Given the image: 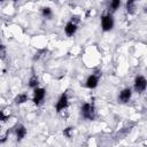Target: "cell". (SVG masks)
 <instances>
[{"instance_id":"obj_12","label":"cell","mask_w":147,"mask_h":147,"mask_svg":"<svg viewBox=\"0 0 147 147\" xmlns=\"http://www.w3.org/2000/svg\"><path fill=\"white\" fill-rule=\"evenodd\" d=\"M38 85H39V79H38V77L37 76H32L30 79H29V87H31V88H33V90H36V88H38Z\"/></svg>"},{"instance_id":"obj_2","label":"cell","mask_w":147,"mask_h":147,"mask_svg":"<svg viewBox=\"0 0 147 147\" xmlns=\"http://www.w3.org/2000/svg\"><path fill=\"white\" fill-rule=\"evenodd\" d=\"M101 28L103 31H110L114 28V18L110 13L101 16Z\"/></svg>"},{"instance_id":"obj_15","label":"cell","mask_w":147,"mask_h":147,"mask_svg":"<svg viewBox=\"0 0 147 147\" xmlns=\"http://www.w3.org/2000/svg\"><path fill=\"white\" fill-rule=\"evenodd\" d=\"M72 129H74V127H67V129H64L63 134H64L67 138H71V131H72Z\"/></svg>"},{"instance_id":"obj_6","label":"cell","mask_w":147,"mask_h":147,"mask_svg":"<svg viewBox=\"0 0 147 147\" xmlns=\"http://www.w3.org/2000/svg\"><path fill=\"white\" fill-rule=\"evenodd\" d=\"M131 96H132V91H131V88H130V87L123 88V90L119 92V94H118V101L122 102V103H126V102L130 101Z\"/></svg>"},{"instance_id":"obj_9","label":"cell","mask_w":147,"mask_h":147,"mask_svg":"<svg viewBox=\"0 0 147 147\" xmlns=\"http://www.w3.org/2000/svg\"><path fill=\"white\" fill-rule=\"evenodd\" d=\"M98 84H99V76H96V75H91V76L87 77L86 83H85V86H86L87 88L93 90V88H95V87L98 86Z\"/></svg>"},{"instance_id":"obj_14","label":"cell","mask_w":147,"mask_h":147,"mask_svg":"<svg viewBox=\"0 0 147 147\" xmlns=\"http://www.w3.org/2000/svg\"><path fill=\"white\" fill-rule=\"evenodd\" d=\"M119 6H121V1H119V0H114V1L110 2L109 8H110L111 10H116V9L119 8Z\"/></svg>"},{"instance_id":"obj_5","label":"cell","mask_w":147,"mask_h":147,"mask_svg":"<svg viewBox=\"0 0 147 147\" xmlns=\"http://www.w3.org/2000/svg\"><path fill=\"white\" fill-rule=\"evenodd\" d=\"M45 95H46V90L42 88V87H38L36 90H33V98H32V101L36 106H39L44 99H45Z\"/></svg>"},{"instance_id":"obj_8","label":"cell","mask_w":147,"mask_h":147,"mask_svg":"<svg viewBox=\"0 0 147 147\" xmlns=\"http://www.w3.org/2000/svg\"><path fill=\"white\" fill-rule=\"evenodd\" d=\"M77 29H78L77 23H75V22H72V21H69V22L64 25V32H65V34H67L68 37L74 36V34L76 33Z\"/></svg>"},{"instance_id":"obj_11","label":"cell","mask_w":147,"mask_h":147,"mask_svg":"<svg viewBox=\"0 0 147 147\" xmlns=\"http://www.w3.org/2000/svg\"><path fill=\"white\" fill-rule=\"evenodd\" d=\"M41 14H42V16H44L45 18H47V20H52V17H53V11H52V9H51L49 7H44V8H41Z\"/></svg>"},{"instance_id":"obj_13","label":"cell","mask_w":147,"mask_h":147,"mask_svg":"<svg viewBox=\"0 0 147 147\" xmlns=\"http://www.w3.org/2000/svg\"><path fill=\"white\" fill-rule=\"evenodd\" d=\"M125 8H126V11L129 14H133L134 9H136V2L134 1H127L125 5Z\"/></svg>"},{"instance_id":"obj_16","label":"cell","mask_w":147,"mask_h":147,"mask_svg":"<svg viewBox=\"0 0 147 147\" xmlns=\"http://www.w3.org/2000/svg\"><path fill=\"white\" fill-rule=\"evenodd\" d=\"M5 56H6V52H5V46H3V45H1V57H2V59H5Z\"/></svg>"},{"instance_id":"obj_3","label":"cell","mask_w":147,"mask_h":147,"mask_svg":"<svg viewBox=\"0 0 147 147\" xmlns=\"http://www.w3.org/2000/svg\"><path fill=\"white\" fill-rule=\"evenodd\" d=\"M68 105H69V99H68V94L64 92L60 95L56 105H55V110L57 113H61L63 110H65L68 108Z\"/></svg>"},{"instance_id":"obj_1","label":"cell","mask_w":147,"mask_h":147,"mask_svg":"<svg viewBox=\"0 0 147 147\" xmlns=\"http://www.w3.org/2000/svg\"><path fill=\"white\" fill-rule=\"evenodd\" d=\"M80 113H82V116L85 118V119H88V121H92L94 119V116H95V108H94V105L93 103H90V102H86L80 108Z\"/></svg>"},{"instance_id":"obj_7","label":"cell","mask_w":147,"mask_h":147,"mask_svg":"<svg viewBox=\"0 0 147 147\" xmlns=\"http://www.w3.org/2000/svg\"><path fill=\"white\" fill-rule=\"evenodd\" d=\"M14 131H15V136H16V139H17L18 141L23 140V139L25 138L26 133H28V131H26V127H25L23 124H18V125H16V126H15V129H14Z\"/></svg>"},{"instance_id":"obj_10","label":"cell","mask_w":147,"mask_h":147,"mask_svg":"<svg viewBox=\"0 0 147 147\" xmlns=\"http://www.w3.org/2000/svg\"><path fill=\"white\" fill-rule=\"evenodd\" d=\"M28 99H29V98H28V94H26V93H20V94H17V95L15 96L14 101H15L16 105H22V103L26 102Z\"/></svg>"},{"instance_id":"obj_17","label":"cell","mask_w":147,"mask_h":147,"mask_svg":"<svg viewBox=\"0 0 147 147\" xmlns=\"http://www.w3.org/2000/svg\"><path fill=\"white\" fill-rule=\"evenodd\" d=\"M145 13H147V7H145Z\"/></svg>"},{"instance_id":"obj_4","label":"cell","mask_w":147,"mask_h":147,"mask_svg":"<svg viewBox=\"0 0 147 147\" xmlns=\"http://www.w3.org/2000/svg\"><path fill=\"white\" fill-rule=\"evenodd\" d=\"M134 91L137 93H141L147 88V79L144 76H137L134 79V84H133Z\"/></svg>"}]
</instances>
